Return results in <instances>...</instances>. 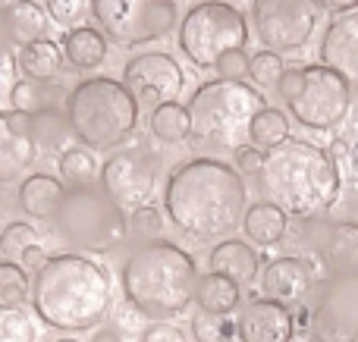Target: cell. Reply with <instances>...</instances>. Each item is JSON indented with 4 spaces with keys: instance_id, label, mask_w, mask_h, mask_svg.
<instances>
[{
    "instance_id": "cell-1",
    "label": "cell",
    "mask_w": 358,
    "mask_h": 342,
    "mask_svg": "<svg viewBox=\"0 0 358 342\" xmlns=\"http://www.w3.org/2000/svg\"><path fill=\"white\" fill-rule=\"evenodd\" d=\"M164 207L179 232L198 242H223L248 211L245 176L217 157H192L167 176Z\"/></svg>"
},
{
    "instance_id": "cell-2",
    "label": "cell",
    "mask_w": 358,
    "mask_h": 342,
    "mask_svg": "<svg viewBox=\"0 0 358 342\" xmlns=\"http://www.w3.org/2000/svg\"><path fill=\"white\" fill-rule=\"evenodd\" d=\"M110 302L113 289L107 270L76 251L48 258V264L31 276V308L54 330H94L107 318Z\"/></svg>"
},
{
    "instance_id": "cell-3",
    "label": "cell",
    "mask_w": 358,
    "mask_h": 342,
    "mask_svg": "<svg viewBox=\"0 0 358 342\" xmlns=\"http://www.w3.org/2000/svg\"><path fill=\"white\" fill-rule=\"evenodd\" d=\"M264 201L277 205L286 217L315 220L336 205L343 192V176L336 161L324 148L289 138L280 148L267 151L264 167L255 176Z\"/></svg>"
},
{
    "instance_id": "cell-4",
    "label": "cell",
    "mask_w": 358,
    "mask_h": 342,
    "mask_svg": "<svg viewBox=\"0 0 358 342\" xmlns=\"http://www.w3.org/2000/svg\"><path fill=\"white\" fill-rule=\"evenodd\" d=\"M198 280L195 258L167 239L142 242L120 267L126 305L148 320L179 318L195 302Z\"/></svg>"
},
{
    "instance_id": "cell-5",
    "label": "cell",
    "mask_w": 358,
    "mask_h": 342,
    "mask_svg": "<svg viewBox=\"0 0 358 342\" xmlns=\"http://www.w3.org/2000/svg\"><path fill=\"white\" fill-rule=\"evenodd\" d=\"M66 119L73 138L88 151H113L132 138L138 126V104L123 82L110 75H88L66 94Z\"/></svg>"
},
{
    "instance_id": "cell-6",
    "label": "cell",
    "mask_w": 358,
    "mask_h": 342,
    "mask_svg": "<svg viewBox=\"0 0 358 342\" xmlns=\"http://www.w3.org/2000/svg\"><path fill=\"white\" fill-rule=\"evenodd\" d=\"M192 138L210 151H236L248 144V126L267 107L264 94L245 82L214 79L189 98Z\"/></svg>"
},
{
    "instance_id": "cell-7",
    "label": "cell",
    "mask_w": 358,
    "mask_h": 342,
    "mask_svg": "<svg viewBox=\"0 0 358 342\" xmlns=\"http://www.w3.org/2000/svg\"><path fill=\"white\" fill-rule=\"evenodd\" d=\"M54 223L63 242L85 255H110L129 236L126 211L101 186L66 188Z\"/></svg>"
},
{
    "instance_id": "cell-8",
    "label": "cell",
    "mask_w": 358,
    "mask_h": 342,
    "mask_svg": "<svg viewBox=\"0 0 358 342\" xmlns=\"http://www.w3.org/2000/svg\"><path fill=\"white\" fill-rule=\"evenodd\" d=\"M248 22L229 0H201L179 22V50L192 66L214 69L229 50H245Z\"/></svg>"
},
{
    "instance_id": "cell-9",
    "label": "cell",
    "mask_w": 358,
    "mask_h": 342,
    "mask_svg": "<svg viewBox=\"0 0 358 342\" xmlns=\"http://www.w3.org/2000/svg\"><path fill=\"white\" fill-rule=\"evenodd\" d=\"M98 31L120 47L161 41L176 29V0H92Z\"/></svg>"
},
{
    "instance_id": "cell-10",
    "label": "cell",
    "mask_w": 358,
    "mask_h": 342,
    "mask_svg": "<svg viewBox=\"0 0 358 342\" xmlns=\"http://www.w3.org/2000/svg\"><path fill=\"white\" fill-rule=\"evenodd\" d=\"M315 342H358V274H330L305 314Z\"/></svg>"
},
{
    "instance_id": "cell-11",
    "label": "cell",
    "mask_w": 358,
    "mask_h": 342,
    "mask_svg": "<svg viewBox=\"0 0 358 342\" xmlns=\"http://www.w3.org/2000/svg\"><path fill=\"white\" fill-rule=\"evenodd\" d=\"M286 107H289V113L305 129L327 132V129H336L349 117L352 88L334 69L321 66V63H311V66H302V91Z\"/></svg>"
},
{
    "instance_id": "cell-12",
    "label": "cell",
    "mask_w": 358,
    "mask_h": 342,
    "mask_svg": "<svg viewBox=\"0 0 358 342\" xmlns=\"http://www.w3.org/2000/svg\"><path fill=\"white\" fill-rule=\"evenodd\" d=\"M252 29L264 50L292 54L311 41L317 29V10L311 0H258L252 10Z\"/></svg>"
},
{
    "instance_id": "cell-13",
    "label": "cell",
    "mask_w": 358,
    "mask_h": 342,
    "mask_svg": "<svg viewBox=\"0 0 358 342\" xmlns=\"http://www.w3.org/2000/svg\"><path fill=\"white\" fill-rule=\"evenodd\" d=\"M157 157L145 148H123L110 154L101 167V188L120 207H145L157 188Z\"/></svg>"
},
{
    "instance_id": "cell-14",
    "label": "cell",
    "mask_w": 358,
    "mask_h": 342,
    "mask_svg": "<svg viewBox=\"0 0 358 342\" xmlns=\"http://www.w3.org/2000/svg\"><path fill=\"white\" fill-rule=\"evenodd\" d=\"M123 85L132 94L138 107H161L170 104L182 94L185 75L182 66L164 50H151V54L129 57L123 66Z\"/></svg>"
},
{
    "instance_id": "cell-15",
    "label": "cell",
    "mask_w": 358,
    "mask_h": 342,
    "mask_svg": "<svg viewBox=\"0 0 358 342\" xmlns=\"http://www.w3.org/2000/svg\"><path fill=\"white\" fill-rule=\"evenodd\" d=\"M321 66L334 69L349 88H358V10L334 16L317 44Z\"/></svg>"
},
{
    "instance_id": "cell-16",
    "label": "cell",
    "mask_w": 358,
    "mask_h": 342,
    "mask_svg": "<svg viewBox=\"0 0 358 342\" xmlns=\"http://www.w3.org/2000/svg\"><path fill=\"white\" fill-rule=\"evenodd\" d=\"M38 161V144L25 113L0 110V182H13L29 173Z\"/></svg>"
},
{
    "instance_id": "cell-17",
    "label": "cell",
    "mask_w": 358,
    "mask_h": 342,
    "mask_svg": "<svg viewBox=\"0 0 358 342\" xmlns=\"http://www.w3.org/2000/svg\"><path fill=\"white\" fill-rule=\"evenodd\" d=\"M236 336L242 342H292V336H296V318L280 302L252 299L239 311Z\"/></svg>"
},
{
    "instance_id": "cell-18",
    "label": "cell",
    "mask_w": 358,
    "mask_h": 342,
    "mask_svg": "<svg viewBox=\"0 0 358 342\" xmlns=\"http://www.w3.org/2000/svg\"><path fill=\"white\" fill-rule=\"evenodd\" d=\"M311 283H315V270L305 258L296 255H283L273 258L264 270H261V289H264V299L280 302V305H296L305 295L311 292Z\"/></svg>"
},
{
    "instance_id": "cell-19",
    "label": "cell",
    "mask_w": 358,
    "mask_h": 342,
    "mask_svg": "<svg viewBox=\"0 0 358 342\" xmlns=\"http://www.w3.org/2000/svg\"><path fill=\"white\" fill-rule=\"evenodd\" d=\"M208 267H210V274L227 276L236 286H248V283H255L261 274V258H258V251L248 242H242V239H223V242H217L214 248H210Z\"/></svg>"
},
{
    "instance_id": "cell-20",
    "label": "cell",
    "mask_w": 358,
    "mask_h": 342,
    "mask_svg": "<svg viewBox=\"0 0 358 342\" xmlns=\"http://www.w3.org/2000/svg\"><path fill=\"white\" fill-rule=\"evenodd\" d=\"M63 198H66V186L60 179H54L50 173H31L29 179H22L16 195L22 214H29L35 220H54Z\"/></svg>"
},
{
    "instance_id": "cell-21",
    "label": "cell",
    "mask_w": 358,
    "mask_h": 342,
    "mask_svg": "<svg viewBox=\"0 0 358 342\" xmlns=\"http://www.w3.org/2000/svg\"><path fill=\"white\" fill-rule=\"evenodd\" d=\"M317 251L330 274H358V223H330L317 242Z\"/></svg>"
},
{
    "instance_id": "cell-22",
    "label": "cell",
    "mask_w": 358,
    "mask_h": 342,
    "mask_svg": "<svg viewBox=\"0 0 358 342\" xmlns=\"http://www.w3.org/2000/svg\"><path fill=\"white\" fill-rule=\"evenodd\" d=\"M242 230H245V236L252 239L255 245L271 248V245H280L286 239V232H289V217H286L277 205L261 198V201H255V205H248L245 217H242Z\"/></svg>"
},
{
    "instance_id": "cell-23",
    "label": "cell",
    "mask_w": 358,
    "mask_h": 342,
    "mask_svg": "<svg viewBox=\"0 0 358 342\" xmlns=\"http://www.w3.org/2000/svg\"><path fill=\"white\" fill-rule=\"evenodd\" d=\"M63 60L76 69H98L107 60V38L94 25H79V29L63 31L60 38Z\"/></svg>"
},
{
    "instance_id": "cell-24",
    "label": "cell",
    "mask_w": 358,
    "mask_h": 342,
    "mask_svg": "<svg viewBox=\"0 0 358 342\" xmlns=\"http://www.w3.org/2000/svg\"><path fill=\"white\" fill-rule=\"evenodd\" d=\"M195 302H198V311L201 314H210V318H229L242 302V286H236L233 280H227V276L210 274L208 270V274L198 280Z\"/></svg>"
},
{
    "instance_id": "cell-25",
    "label": "cell",
    "mask_w": 358,
    "mask_h": 342,
    "mask_svg": "<svg viewBox=\"0 0 358 342\" xmlns=\"http://www.w3.org/2000/svg\"><path fill=\"white\" fill-rule=\"evenodd\" d=\"M16 69L22 73V79L35 82H50L63 73V50L60 44H54L50 38H41L35 44H25L16 54Z\"/></svg>"
},
{
    "instance_id": "cell-26",
    "label": "cell",
    "mask_w": 358,
    "mask_h": 342,
    "mask_svg": "<svg viewBox=\"0 0 358 342\" xmlns=\"http://www.w3.org/2000/svg\"><path fill=\"white\" fill-rule=\"evenodd\" d=\"M3 10H6V25H10V35L16 47H25V44H35L41 38H48V13H44L41 3H35V0H13Z\"/></svg>"
},
{
    "instance_id": "cell-27",
    "label": "cell",
    "mask_w": 358,
    "mask_h": 342,
    "mask_svg": "<svg viewBox=\"0 0 358 342\" xmlns=\"http://www.w3.org/2000/svg\"><path fill=\"white\" fill-rule=\"evenodd\" d=\"M66 94L69 91H63L57 82L16 79V85H13V91H10V107L16 113L31 117V113H41V110H48V107L66 104Z\"/></svg>"
},
{
    "instance_id": "cell-28",
    "label": "cell",
    "mask_w": 358,
    "mask_h": 342,
    "mask_svg": "<svg viewBox=\"0 0 358 342\" xmlns=\"http://www.w3.org/2000/svg\"><path fill=\"white\" fill-rule=\"evenodd\" d=\"M31 138L41 151H50V154H60V151L69 148V138H73V129H69V119L63 107H48L41 113H31Z\"/></svg>"
},
{
    "instance_id": "cell-29",
    "label": "cell",
    "mask_w": 358,
    "mask_h": 342,
    "mask_svg": "<svg viewBox=\"0 0 358 342\" xmlns=\"http://www.w3.org/2000/svg\"><path fill=\"white\" fill-rule=\"evenodd\" d=\"M151 135L167 144H179L185 138H192L189 107H182L179 101H170V104H161L157 110H151Z\"/></svg>"
},
{
    "instance_id": "cell-30",
    "label": "cell",
    "mask_w": 358,
    "mask_h": 342,
    "mask_svg": "<svg viewBox=\"0 0 358 342\" xmlns=\"http://www.w3.org/2000/svg\"><path fill=\"white\" fill-rule=\"evenodd\" d=\"M57 170H60V179L69 188H82V186H94L98 179V161H94V151L82 148V144H69L66 151L57 154Z\"/></svg>"
},
{
    "instance_id": "cell-31",
    "label": "cell",
    "mask_w": 358,
    "mask_h": 342,
    "mask_svg": "<svg viewBox=\"0 0 358 342\" xmlns=\"http://www.w3.org/2000/svg\"><path fill=\"white\" fill-rule=\"evenodd\" d=\"M283 142H289V119L277 107H264L248 126V144H255L258 151H273Z\"/></svg>"
},
{
    "instance_id": "cell-32",
    "label": "cell",
    "mask_w": 358,
    "mask_h": 342,
    "mask_svg": "<svg viewBox=\"0 0 358 342\" xmlns=\"http://www.w3.org/2000/svg\"><path fill=\"white\" fill-rule=\"evenodd\" d=\"M31 299V276L22 264L0 261V308H22Z\"/></svg>"
},
{
    "instance_id": "cell-33",
    "label": "cell",
    "mask_w": 358,
    "mask_h": 342,
    "mask_svg": "<svg viewBox=\"0 0 358 342\" xmlns=\"http://www.w3.org/2000/svg\"><path fill=\"white\" fill-rule=\"evenodd\" d=\"M283 73H286V63L280 54H273V50H258V54H252L248 75H252V82L258 88H277Z\"/></svg>"
},
{
    "instance_id": "cell-34",
    "label": "cell",
    "mask_w": 358,
    "mask_h": 342,
    "mask_svg": "<svg viewBox=\"0 0 358 342\" xmlns=\"http://www.w3.org/2000/svg\"><path fill=\"white\" fill-rule=\"evenodd\" d=\"M35 320L22 308H0V342H35Z\"/></svg>"
},
{
    "instance_id": "cell-35",
    "label": "cell",
    "mask_w": 358,
    "mask_h": 342,
    "mask_svg": "<svg viewBox=\"0 0 358 342\" xmlns=\"http://www.w3.org/2000/svg\"><path fill=\"white\" fill-rule=\"evenodd\" d=\"M35 226L22 223V220H16V223H6L3 232H0V255L6 258H22V251L29 248V245H35Z\"/></svg>"
},
{
    "instance_id": "cell-36",
    "label": "cell",
    "mask_w": 358,
    "mask_h": 342,
    "mask_svg": "<svg viewBox=\"0 0 358 342\" xmlns=\"http://www.w3.org/2000/svg\"><path fill=\"white\" fill-rule=\"evenodd\" d=\"M236 333V327L227 318H210V314L198 311L192 318V336L195 342H227Z\"/></svg>"
},
{
    "instance_id": "cell-37",
    "label": "cell",
    "mask_w": 358,
    "mask_h": 342,
    "mask_svg": "<svg viewBox=\"0 0 358 342\" xmlns=\"http://www.w3.org/2000/svg\"><path fill=\"white\" fill-rule=\"evenodd\" d=\"M44 13L54 19L57 25H66V29H79V22L88 13V0H44Z\"/></svg>"
},
{
    "instance_id": "cell-38",
    "label": "cell",
    "mask_w": 358,
    "mask_h": 342,
    "mask_svg": "<svg viewBox=\"0 0 358 342\" xmlns=\"http://www.w3.org/2000/svg\"><path fill=\"white\" fill-rule=\"evenodd\" d=\"M164 230V220H161V211L151 205L145 207H136V211L129 214V232L138 239H145V242H155V236Z\"/></svg>"
},
{
    "instance_id": "cell-39",
    "label": "cell",
    "mask_w": 358,
    "mask_h": 342,
    "mask_svg": "<svg viewBox=\"0 0 358 342\" xmlns=\"http://www.w3.org/2000/svg\"><path fill=\"white\" fill-rule=\"evenodd\" d=\"M248 63H252V57L245 54V50H229V54H223L220 60H217V79H227V82H242L248 75Z\"/></svg>"
},
{
    "instance_id": "cell-40",
    "label": "cell",
    "mask_w": 358,
    "mask_h": 342,
    "mask_svg": "<svg viewBox=\"0 0 358 342\" xmlns=\"http://www.w3.org/2000/svg\"><path fill=\"white\" fill-rule=\"evenodd\" d=\"M138 342H192V339L182 327L170 324V320H155V324L145 327V333L138 336Z\"/></svg>"
},
{
    "instance_id": "cell-41",
    "label": "cell",
    "mask_w": 358,
    "mask_h": 342,
    "mask_svg": "<svg viewBox=\"0 0 358 342\" xmlns=\"http://www.w3.org/2000/svg\"><path fill=\"white\" fill-rule=\"evenodd\" d=\"M236 157V170L242 176H258L261 167H264V151H258L255 144H242V148L233 151Z\"/></svg>"
},
{
    "instance_id": "cell-42",
    "label": "cell",
    "mask_w": 358,
    "mask_h": 342,
    "mask_svg": "<svg viewBox=\"0 0 358 342\" xmlns=\"http://www.w3.org/2000/svg\"><path fill=\"white\" fill-rule=\"evenodd\" d=\"M299 91H302V66H299V69H286L283 79H280V85H277V94L286 101V104H289Z\"/></svg>"
},
{
    "instance_id": "cell-43",
    "label": "cell",
    "mask_w": 358,
    "mask_h": 342,
    "mask_svg": "<svg viewBox=\"0 0 358 342\" xmlns=\"http://www.w3.org/2000/svg\"><path fill=\"white\" fill-rule=\"evenodd\" d=\"M311 6L321 13H330V16H343V13L358 10V0H311Z\"/></svg>"
},
{
    "instance_id": "cell-44",
    "label": "cell",
    "mask_w": 358,
    "mask_h": 342,
    "mask_svg": "<svg viewBox=\"0 0 358 342\" xmlns=\"http://www.w3.org/2000/svg\"><path fill=\"white\" fill-rule=\"evenodd\" d=\"M19 261H22V267L25 270H41L44 264H48V251L41 248V245H29V248L22 251V258H19Z\"/></svg>"
},
{
    "instance_id": "cell-45",
    "label": "cell",
    "mask_w": 358,
    "mask_h": 342,
    "mask_svg": "<svg viewBox=\"0 0 358 342\" xmlns=\"http://www.w3.org/2000/svg\"><path fill=\"white\" fill-rule=\"evenodd\" d=\"M327 154L334 157V161H346V157H349V142H346V138H336V142L327 148Z\"/></svg>"
},
{
    "instance_id": "cell-46",
    "label": "cell",
    "mask_w": 358,
    "mask_h": 342,
    "mask_svg": "<svg viewBox=\"0 0 358 342\" xmlns=\"http://www.w3.org/2000/svg\"><path fill=\"white\" fill-rule=\"evenodd\" d=\"M229 3H233L236 10L242 13V6H252V10H255V3H258V0H229Z\"/></svg>"
},
{
    "instance_id": "cell-47",
    "label": "cell",
    "mask_w": 358,
    "mask_h": 342,
    "mask_svg": "<svg viewBox=\"0 0 358 342\" xmlns=\"http://www.w3.org/2000/svg\"><path fill=\"white\" fill-rule=\"evenodd\" d=\"M292 342H315V339H311V333H296Z\"/></svg>"
},
{
    "instance_id": "cell-48",
    "label": "cell",
    "mask_w": 358,
    "mask_h": 342,
    "mask_svg": "<svg viewBox=\"0 0 358 342\" xmlns=\"http://www.w3.org/2000/svg\"><path fill=\"white\" fill-rule=\"evenodd\" d=\"M57 342H79L76 336H63V339H57Z\"/></svg>"
},
{
    "instance_id": "cell-49",
    "label": "cell",
    "mask_w": 358,
    "mask_h": 342,
    "mask_svg": "<svg viewBox=\"0 0 358 342\" xmlns=\"http://www.w3.org/2000/svg\"><path fill=\"white\" fill-rule=\"evenodd\" d=\"M227 342H233V339H227Z\"/></svg>"
}]
</instances>
